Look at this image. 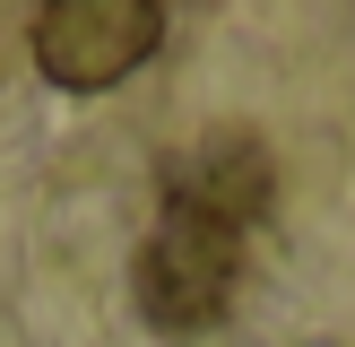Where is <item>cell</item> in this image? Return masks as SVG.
Returning a JSON list of instances; mask_svg holds the SVG:
<instances>
[{
	"mask_svg": "<svg viewBox=\"0 0 355 347\" xmlns=\"http://www.w3.org/2000/svg\"><path fill=\"white\" fill-rule=\"evenodd\" d=\"M234 278H243V235L200 226V217H173V208L148 226V243H139V260H130V295H139V312H148V330H165V339L217 330L225 304H234Z\"/></svg>",
	"mask_w": 355,
	"mask_h": 347,
	"instance_id": "1",
	"label": "cell"
},
{
	"mask_svg": "<svg viewBox=\"0 0 355 347\" xmlns=\"http://www.w3.org/2000/svg\"><path fill=\"white\" fill-rule=\"evenodd\" d=\"M26 44L61 96H104L165 44V9L156 0H52V9H35Z\"/></svg>",
	"mask_w": 355,
	"mask_h": 347,
	"instance_id": "2",
	"label": "cell"
},
{
	"mask_svg": "<svg viewBox=\"0 0 355 347\" xmlns=\"http://www.w3.org/2000/svg\"><path fill=\"white\" fill-rule=\"evenodd\" d=\"M269 191H277V165L252 130H208L182 156H165V208L200 217V226H225V235H243L269 208Z\"/></svg>",
	"mask_w": 355,
	"mask_h": 347,
	"instance_id": "3",
	"label": "cell"
}]
</instances>
